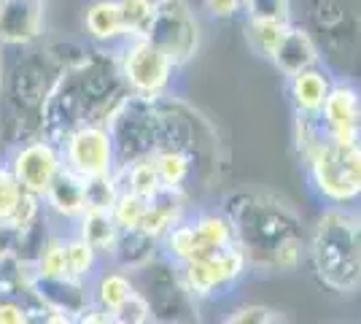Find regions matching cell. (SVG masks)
Instances as JSON below:
<instances>
[{"label": "cell", "instance_id": "1", "mask_svg": "<svg viewBox=\"0 0 361 324\" xmlns=\"http://www.w3.org/2000/svg\"><path fill=\"white\" fill-rule=\"evenodd\" d=\"M251 273H297L307 263L302 216L283 198L264 189H240L224 200Z\"/></svg>", "mask_w": 361, "mask_h": 324}, {"label": "cell", "instance_id": "2", "mask_svg": "<svg viewBox=\"0 0 361 324\" xmlns=\"http://www.w3.org/2000/svg\"><path fill=\"white\" fill-rule=\"evenodd\" d=\"M130 97L124 90L114 49H87L60 73L41 116V136L62 143V138L84 122H103Z\"/></svg>", "mask_w": 361, "mask_h": 324}, {"label": "cell", "instance_id": "3", "mask_svg": "<svg viewBox=\"0 0 361 324\" xmlns=\"http://www.w3.org/2000/svg\"><path fill=\"white\" fill-rule=\"evenodd\" d=\"M307 263L324 289L361 292V214L356 205H324L307 232Z\"/></svg>", "mask_w": 361, "mask_h": 324}, {"label": "cell", "instance_id": "4", "mask_svg": "<svg viewBox=\"0 0 361 324\" xmlns=\"http://www.w3.org/2000/svg\"><path fill=\"white\" fill-rule=\"evenodd\" d=\"M305 179L321 205H356L361 200V143L321 133L300 155Z\"/></svg>", "mask_w": 361, "mask_h": 324}, {"label": "cell", "instance_id": "5", "mask_svg": "<svg viewBox=\"0 0 361 324\" xmlns=\"http://www.w3.org/2000/svg\"><path fill=\"white\" fill-rule=\"evenodd\" d=\"M114 52H116L121 84L133 97L149 100V103L173 97L180 68L157 44H151L146 35L127 38Z\"/></svg>", "mask_w": 361, "mask_h": 324}, {"label": "cell", "instance_id": "6", "mask_svg": "<svg viewBox=\"0 0 361 324\" xmlns=\"http://www.w3.org/2000/svg\"><path fill=\"white\" fill-rule=\"evenodd\" d=\"M183 292L192 297V303H216L219 297L232 294L243 284V278L251 273L248 257L240 244L226 248H216L192 263L176 268Z\"/></svg>", "mask_w": 361, "mask_h": 324}, {"label": "cell", "instance_id": "7", "mask_svg": "<svg viewBox=\"0 0 361 324\" xmlns=\"http://www.w3.org/2000/svg\"><path fill=\"white\" fill-rule=\"evenodd\" d=\"M146 38L183 71L200 52L202 25L189 0H157V14Z\"/></svg>", "mask_w": 361, "mask_h": 324}, {"label": "cell", "instance_id": "8", "mask_svg": "<svg viewBox=\"0 0 361 324\" xmlns=\"http://www.w3.org/2000/svg\"><path fill=\"white\" fill-rule=\"evenodd\" d=\"M62 160L65 168L73 170L81 179H103L114 176L119 168V157H116V143L103 122H84L73 127L65 138H62Z\"/></svg>", "mask_w": 361, "mask_h": 324}, {"label": "cell", "instance_id": "9", "mask_svg": "<svg viewBox=\"0 0 361 324\" xmlns=\"http://www.w3.org/2000/svg\"><path fill=\"white\" fill-rule=\"evenodd\" d=\"M8 168L14 170L19 184L25 186L30 195H38L44 200L49 186L57 181L65 160H62V146L57 140L46 138V136H32L22 140L8 157Z\"/></svg>", "mask_w": 361, "mask_h": 324}, {"label": "cell", "instance_id": "10", "mask_svg": "<svg viewBox=\"0 0 361 324\" xmlns=\"http://www.w3.org/2000/svg\"><path fill=\"white\" fill-rule=\"evenodd\" d=\"M44 200L19 184L8 162H0V230L8 235H27L44 216Z\"/></svg>", "mask_w": 361, "mask_h": 324}, {"label": "cell", "instance_id": "11", "mask_svg": "<svg viewBox=\"0 0 361 324\" xmlns=\"http://www.w3.org/2000/svg\"><path fill=\"white\" fill-rule=\"evenodd\" d=\"M318 122L331 138L361 143V87L353 78H334Z\"/></svg>", "mask_w": 361, "mask_h": 324}, {"label": "cell", "instance_id": "12", "mask_svg": "<svg viewBox=\"0 0 361 324\" xmlns=\"http://www.w3.org/2000/svg\"><path fill=\"white\" fill-rule=\"evenodd\" d=\"M44 32V0H0V47H32Z\"/></svg>", "mask_w": 361, "mask_h": 324}, {"label": "cell", "instance_id": "13", "mask_svg": "<svg viewBox=\"0 0 361 324\" xmlns=\"http://www.w3.org/2000/svg\"><path fill=\"white\" fill-rule=\"evenodd\" d=\"M334 73L324 62L310 65V68H302L294 76L286 78V95L291 111L300 114V116H318L321 108L329 97V90L334 84Z\"/></svg>", "mask_w": 361, "mask_h": 324}, {"label": "cell", "instance_id": "14", "mask_svg": "<svg viewBox=\"0 0 361 324\" xmlns=\"http://www.w3.org/2000/svg\"><path fill=\"white\" fill-rule=\"evenodd\" d=\"M81 30L92 47L116 49L127 41L119 0H90L81 11Z\"/></svg>", "mask_w": 361, "mask_h": 324}, {"label": "cell", "instance_id": "15", "mask_svg": "<svg viewBox=\"0 0 361 324\" xmlns=\"http://www.w3.org/2000/svg\"><path fill=\"white\" fill-rule=\"evenodd\" d=\"M90 208L87 200V179L75 176L73 170H62L57 176V181L49 186V192L44 195V211L51 216H57L65 224H75L78 216Z\"/></svg>", "mask_w": 361, "mask_h": 324}, {"label": "cell", "instance_id": "16", "mask_svg": "<svg viewBox=\"0 0 361 324\" xmlns=\"http://www.w3.org/2000/svg\"><path fill=\"white\" fill-rule=\"evenodd\" d=\"M137 289H140V287L135 284L133 273L114 263L103 265V268L97 270V276L90 281L92 303H94L97 308H103L106 313H111V319H114V313H116Z\"/></svg>", "mask_w": 361, "mask_h": 324}, {"label": "cell", "instance_id": "17", "mask_svg": "<svg viewBox=\"0 0 361 324\" xmlns=\"http://www.w3.org/2000/svg\"><path fill=\"white\" fill-rule=\"evenodd\" d=\"M270 62L288 78L294 76L297 71H302V68H310V65L324 62V54H321L318 44L313 41L310 30L297 25V22H291V28L283 35V41H281V47L272 54Z\"/></svg>", "mask_w": 361, "mask_h": 324}, {"label": "cell", "instance_id": "18", "mask_svg": "<svg viewBox=\"0 0 361 324\" xmlns=\"http://www.w3.org/2000/svg\"><path fill=\"white\" fill-rule=\"evenodd\" d=\"M73 232L97 248L108 263L114 248H116L121 230L119 224H116V219H114V214H111V208H87L73 224Z\"/></svg>", "mask_w": 361, "mask_h": 324}, {"label": "cell", "instance_id": "19", "mask_svg": "<svg viewBox=\"0 0 361 324\" xmlns=\"http://www.w3.org/2000/svg\"><path fill=\"white\" fill-rule=\"evenodd\" d=\"M157 173L167 189H186L197 176V157L180 146H159L151 152Z\"/></svg>", "mask_w": 361, "mask_h": 324}, {"label": "cell", "instance_id": "20", "mask_svg": "<svg viewBox=\"0 0 361 324\" xmlns=\"http://www.w3.org/2000/svg\"><path fill=\"white\" fill-rule=\"evenodd\" d=\"M294 19H275V16H245L243 14V35L254 54L272 60L283 35L288 32Z\"/></svg>", "mask_w": 361, "mask_h": 324}, {"label": "cell", "instance_id": "21", "mask_svg": "<svg viewBox=\"0 0 361 324\" xmlns=\"http://www.w3.org/2000/svg\"><path fill=\"white\" fill-rule=\"evenodd\" d=\"M189 219L195 224L197 238L205 251H216V248H226L238 244L235 235V224L224 208H208V211H189Z\"/></svg>", "mask_w": 361, "mask_h": 324}, {"label": "cell", "instance_id": "22", "mask_svg": "<svg viewBox=\"0 0 361 324\" xmlns=\"http://www.w3.org/2000/svg\"><path fill=\"white\" fill-rule=\"evenodd\" d=\"M103 265H106V257L92 244H87L81 235L75 232L65 235V276L90 284Z\"/></svg>", "mask_w": 361, "mask_h": 324}, {"label": "cell", "instance_id": "23", "mask_svg": "<svg viewBox=\"0 0 361 324\" xmlns=\"http://www.w3.org/2000/svg\"><path fill=\"white\" fill-rule=\"evenodd\" d=\"M116 181H119L121 189L135 192V195L146 198V200H151L162 189V179H159L157 165H154L151 157H140V160L119 165L116 168Z\"/></svg>", "mask_w": 361, "mask_h": 324}, {"label": "cell", "instance_id": "24", "mask_svg": "<svg viewBox=\"0 0 361 324\" xmlns=\"http://www.w3.org/2000/svg\"><path fill=\"white\" fill-rule=\"evenodd\" d=\"M32 265L38 278H65V235H49L38 248Z\"/></svg>", "mask_w": 361, "mask_h": 324}, {"label": "cell", "instance_id": "25", "mask_svg": "<svg viewBox=\"0 0 361 324\" xmlns=\"http://www.w3.org/2000/svg\"><path fill=\"white\" fill-rule=\"evenodd\" d=\"M146 211H149V200L135 192H127V189H119L116 200L111 205V214L116 219L119 230H140Z\"/></svg>", "mask_w": 361, "mask_h": 324}, {"label": "cell", "instance_id": "26", "mask_svg": "<svg viewBox=\"0 0 361 324\" xmlns=\"http://www.w3.org/2000/svg\"><path fill=\"white\" fill-rule=\"evenodd\" d=\"M119 8L127 38H140L149 32L151 22H154L157 0H119Z\"/></svg>", "mask_w": 361, "mask_h": 324}, {"label": "cell", "instance_id": "27", "mask_svg": "<svg viewBox=\"0 0 361 324\" xmlns=\"http://www.w3.org/2000/svg\"><path fill=\"white\" fill-rule=\"evenodd\" d=\"M114 322L119 324H146V322H157V311L151 306V300L146 297V292L137 289L124 306H121L116 313H114Z\"/></svg>", "mask_w": 361, "mask_h": 324}, {"label": "cell", "instance_id": "28", "mask_svg": "<svg viewBox=\"0 0 361 324\" xmlns=\"http://www.w3.org/2000/svg\"><path fill=\"white\" fill-rule=\"evenodd\" d=\"M286 316L281 311L270 308V306H259V303H245L238 308L229 311V316H224V322L229 324H275L283 322Z\"/></svg>", "mask_w": 361, "mask_h": 324}, {"label": "cell", "instance_id": "29", "mask_svg": "<svg viewBox=\"0 0 361 324\" xmlns=\"http://www.w3.org/2000/svg\"><path fill=\"white\" fill-rule=\"evenodd\" d=\"M32 322V306L22 303L14 294H0V324Z\"/></svg>", "mask_w": 361, "mask_h": 324}, {"label": "cell", "instance_id": "30", "mask_svg": "<svg viewBox=\"0 0 361 324\" xmlns=\"http://www.w3.org/2000/svg\"><path fill=\"white\" fill-rule=\"evenodd\" d=\"M245 16H275L291 19V0H245Z\"/></svg>", "mask_w": 361, "mask_h": 324}, {"label": "cell", "instance_id": "31", "mask_svg": "<svg viewBox=\"0 0 361 324\" xmlns=\"http://www.w3.org/2000/svg\"><path fill=\"white\" fill-rule=\"evenodd\" d=\"M200 3H202V11L216 22H229L240 16L245 8V0H200Z\"/></svg>", "mask_w": 361, "mask_h": 324}, {"label": "cell", "instance_id": "32", "mask_svg": "<svg viewBox=\"0 0 361 324\" xmlns=\"http://www.w3.org/2000/svg\"><path fill=\"white\" fill-rule=\"evenodd\" d=\"M356 208H359V214H361V200H359V203H356Z\"/></svg>", "mask_w": 361, "mask_h": 324}]
</instances>
